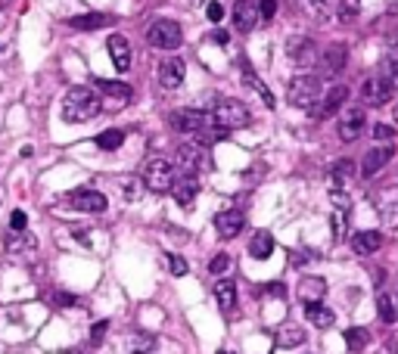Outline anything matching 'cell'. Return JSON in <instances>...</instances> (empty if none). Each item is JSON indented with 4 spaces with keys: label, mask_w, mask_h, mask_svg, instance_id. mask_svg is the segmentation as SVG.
<instances>
[{
    "label": "cell",
    "mask_w": 398,
    "mask_h": 354,
    "mask_svg": "<svg viewBox=\"0 0 398 354\" xmlns=\"http://www.w3.org/2000/svg\"><path fill=\"white\" fill-rule=\"evenodd\" d=\"M97 112H100V97L91 88H72L66 97H62V118H66L69 125L91 121Z\"/></svg>",
    "instance_id": "1"
},
{
    "label": "cell",
    "mask_w": 398,
    "mask_h": 354,
    "mask_svg": "<svg viewBox=\"0 0 398 354\" xmlns=\"http://www.w3.org/2000/svg\"><path fill=\"white\" fill-rule=\"evenodd\" d=\"M286 100L293 106H299V109H314L317 100H321V78L317 75H299L289 81L286 88Z\"/></svg>",
    "instance_id": "2"
},
{
    "label": "cell",
    "mask_w": 398,
    "mask_h": 354,
    "mask_svg": "<svg viewBox=\"0 0 398 354\" xmlns=\"http://www.w3.org/2000/svg\"><path fill=\"white\" fill-rule=\"evenodd\" d=\"M212 118H215V125L224 128V131H234V128H249L252 115L243 103H237V100H218L215 109H212Z\"/></svg>",
    "instance_id": "3"
},
{
    "label": "cell",
    "mask_w": 398,
    "mask_h": 354,
    "mask_svg": "<svg viewBox=\"0 0 398 354\" xmlns=\"http://www.w3.org/2000/svg\"><path fill=\"white\" fill-rule=\"evenodd\" d=\"M143 184L153 193H168L171 184H175V165L168 158H150L143 165Z\"/></svg>",
    "instance_id": "4"
},
{
    "label": "cell",
    "mask_w": 398,
    "mask_h": 354,
    "mask_svg": "<svg viewBox=\"0 0 398 354\" xmlns=\"http://www.w3.org/2000/svg\"><path fill=\"white\" fill-rule=\"evenodd\" d=\"M180 38H184V32H180V25L175 19H156V22L147 28V41L159 50H178Z\"/></svg>",
    "instance_id": "5"
},
{
    "label": "cell",
    "mask_w": 398,
    "mask_h": 354,
    "mask_svg": "<svg viewBox=\"0 0 398 354\" xmlns=\"http://www.w3.org/2000/svg\"><path fill=\"white\" fill-rule=\"evenodd\" d=\"M178 162L184 168V175H197V171H206L208 168V153H206V143H184L178 147Z\"/></svg>",
    "instance_id": "6"
},
{
    "label": "cell",
    "mask_w": 398,
    "mask_h": 354,
    "mask_svg": "<svg viewBox=\"0 0 398 354\" xmlns=\"http://www.w3.org/2000/svg\"><path fill=\"white\" fill-rule=\"evenodd\" d=\"M345 100H349V88H345V84H336V88H330L321 100H317V106L311 109V115H314V118H333V115L345 106Z\"/></svg>",
    "instance_id": "7"
},
{
    "label": "cell",
    "mask_w": 398,
    "mask_h": 354,
    "mask_svg": "<svg viewBox=\"0 0 398 354\" xmlns=\"http://www.w3.org/2000/svg\"><path fill=\"white\" fill-rule=\"evenodd\" d=\"M389 97H392V81H389L386 75L367 78L364 88H361V100H364L367 106H383Z\"/></svg>",
    "instance_id": "8"
},
{
    "label": "cell",
    "mask_w": 398,
    "mask_h": 354,
    "mask_svg": "<svg viewBox=\"0 0 398 354\" xmlns=\"http://www.w3.org/2000/svg\"><path fill=\"white\" fill-rule=\"evenodd\" d=\"M171 196L180 208H193V202L199 196V177L197 175H184V177H175L171 184Z\"/></svg>",
    "instance_id": "9"
},
{
    "label": "cell",
    "mask_w": 398,
    "mask_h": 354,
    "mask_svg": "<svg viewBox=\"0 0 398 354\" xmlns=\"http://www.w3.org/2000/svg\"><path fill=\"white\" fill-rule=\"evenodd\" d=\"M69 202L84 215H100V212H106V205H110L100 190H75L69 196Z\"/></svg>",
    "instance_id": "10"
},
{
    "label": "cell",
    "mask_w": 398,
    "mask_h": 354,
    "mask_svg": "<svg viewBox=\"0 0 398 354\" xmlns=\"http://www.w3.org/2000/svg\"><path fill=\"white\" fill-rule=\"evenodd\" d=\"M395 156L392 147H373L367 149L364 158H361V177H376L383 168H386V162Z\"/></svg>",
    "instance_id": "11"
},
{
    "label": "cell",
    "mask_w": 398,
    "mask_h": 354,
    "mask_svg": "<svg viewBox=\"0 0 398 354\" xmlns=\"http://www.w3.org/2000/svg\"><path fill=\"white\" fill-rule=\"evenodd\" d=\"M106 47H110V56H112V66L115 69H119V72L131 69V44H128L125 34H110Z\"/></svg>",
    "instance_id": "12"
},
{
    "label": "cell",
    "mask_w": 398,
    "mask_h": 354,
    "mask_svg": "<svg viewBox=\"0 0 398 354\" xmlns=\"http://www.w3.org/2000/svg\"><path fill=\"white\" fill-rule=\"evenodd\" d=\"M286 56L296 62V66H311V62L317 60L314 41H311V38H293L286 44Z\"/></svg>",
    "instance_id": "13"
},
{
    "label": "cell",
    "mask_w": 398,
    "mask_h": 354,
    "mask_svg": "<svg viewBox=\"0 0 398 354\" xmlns=\"http://www.w3.org/2000/svg\"><path fill=\"white\" fill-rule=\"evenodd\" d=\"M364 109L361 106H354V109H349L343 115V121H339V137H343L345 143H352V140H358L361 131H364Z\"/></svg>",
    "instance_id": "14"
},
{
    "label": "cell",
    "mask_w": 398,
    "mask_h": 354,
    "mask_svg": "<svg viewBox=\"0 0 398 354\" xmlns=\"http://www.w3.org/2000/svg\"><path fill=\"white\" fill-rule=\"evenodd\" d=\"M156 78H159V84H162L165 90H175V88H180V84H184V62H180V60L159 62Z\"/></svg>",
    "instance_id": "15"
},
{
    "label": "cell",
    "mask_w": 398,
    "mask_h": 354,
    "mask_svg": "<svg viewBox=\"0 0 398 354\" xmlns=\"http://www.w3.org/2000/svg\"><path fill=\"white\" fill-rule=\"evenodd\" d=\"M258 22V4L256 0H237V6H234V25H237V32H252Z\"/></svg>",
    "instance_id": "16"
},
{
    "label": "cell",
    "mask_w": 398,
    "mask_h": 354,
    "mask_svg": "<svg viewBox=\"0 0 398 354\" xmlns=\"http://www.w3.org/2000/svg\"><path fill=\"white\" fill-rule=\"evenodd\" d=\"M243 212H237V208H227V212H221L218 218H215V230H218V236H224V240H234L237 233L243 230Z\"/></svg>",
    "instance_id": "17"
},
{
    "label": "cell",
    "mask_w": 398,
    "mask_h": 354,
    "mask_svg": "<svg viewBox=\"0 0 398 354\" xmlns=\"http://www.w3.org/2000/svg\"><path fill=\"white\" fill-rule=\"evenodd\" d=\"M380 245H383V236L376 230H361V233L352 236V249L358 255H373V252H380Z\"/></svg>",
    "instance_id": "18"
},
{
    "label": "cell",
    "mask_w": 398,
    "mask_h": 354,
    "mask_svg": "<svg viewBox=\"0 0 398 354\" xmlns=\"http://www.w3.org/2000/svg\"><path fill=\"white\" fill-rule=\"evenodd\" d=\"M345 62H349V47H345V44L327 47V53H324V72H327V75H336V72H343Z\"/></svg>",
    "instance_id": "19"
},
{
    "label": "cell",
    "mask_w": 398,
    "mask_h": 354,
    "mask_svg": "<svg viewBox=\"0 0 398 354\" xmlns=\"http://www.w3.org/2000/svg\"><path fill=\"white\" fill-rule=\"evenodd\" d=\"M112 22V16H106V13H84V16H72L69 25L78 28V32H97V28H106Z\"/></svg>",
    "instance_id": "20"
},
{
    "label": "cell",
    "mask_w": 398,
    "mask_h": 354,
    "mask_svg": "<svg viewBox=\"0 0 398 354\" xmlns=\"http://www.w3.org/2000/svg\"><path fill=\"white\" fill-rule=\"evenodd\" d=\"M305 317L311 320V327H317V329H327V327H333V320H336V314H333L327 305H321V301H308Z\"/></svg>",
    "instance_id": "21"
},
{
    "label": "cell",
    "mask_w": 398,
    "mask_h": 354,
    "mask_svg": "<svg viewBox=\"0 0 398 354\" xmlns=\"http://www.w3.org/2000/svg\"><path fill=\"white\" fill-rule=\"evenodd\" d=\"M215 301H218V308L224 314H230V311L237 308V283H230V280H218L215 283Z\"/></svg>",
    "instance_id": "22"
},
{
    "label": "cell",
    "mask_w": 398,
    "mask_h": 354,
    "mask_svg": "<svg viewBox=\"0 0 398 354\" xmlns=\"http://www.w3.org/2000/svg\"><path fill=\"white\" fill-rule=\"evenodd\" d=\"M271 252H274V236L267 233V230H258V233L249 240V255L258 258V261H267Z\"/></svg>",
    "instance_id": "23"
},
{
    "label": "cell",
    "mask_w": 398,
    "mask_h": 354,
    "mask_svg": "<svg viewBox=\"0 0 398 354\" xmlns=\"http://www.w3.org/2000/svg\"><path fill=\"white\" fill-rule=\"evenodd\" d=\"M324 292H327V283H324L321 277H305L299 283V295H302V301H321L324 299Z\"/></svg>",
    "instance_id": "24"
},
{
    "label": "cell",
    "mask_w": 398,
    "mask_h": 354,
    "mask_svg": "<svg viewBox=\"0 0 398 354\" xmlns=\"http://www.w3.org/2000/svg\"><path fill=\"white\" fill-rule=\"evenodd\" d=\"M93 84H97V88L106 93V97H115V100H121V103H125V100H131V88H128V84H121V81H106V78H97Z\"/></svg>",
    "instance_id": "25"
},
{
    "label": "cell",
    "mask_w": 398,
    "mask_h": 354,
    "mask_svg": "<svg viewBox=\"0 0 398 354\" xmlns=\"http://www.w3.org/2000/svg\"><path fill=\"white\" fill-rule=\"evenodd\" d=\"M243 81H246V88H252V90L258 93V97L265 100L267 109H274V97H271V90H267V84H262L256 75H252V69H246V72H243Z\"/></svg>",
    "instance_id": "26"
},
{
    "label": "cell",
    "mask_w": 398,
    "mask_h": 354,
    "mask_svg": "<svg viewBox=\"0 0 398 354\" xmlns=\"http://www.w3.org/2000/svg\"><path fill=\"white\" fill-rule=\"evenodd\" d=\"M367 342H371V332H367L364 327H352V329H345V345H349V351L367 348Z\"/></svg>",
    "instance_id": "27"
},
{
    "label": "cell",
    "mask_w": 398,
    "mask_h": 354,
    "mask_svg": "<svg viewBox=\"0 0 398 354\" xmlns=\"http://www.w3.org/2000/svg\"><path fill=\"white\" fill-rule=\"evenodd\" d=\"M302 342H305V332H302L299 327H284L280 329V336H277L280 348H296V345H302Z\"/></svg>",
    "instance_id": "28"
},
{
    "label": "cell",
    "mask_w": 398,
    "mask_h": 354,
    "mask_svg": "<svg viewBox=\"0 0 398 354\" xmlns=\"http://www.w3.org/2000/svg\"><path fill=\"white\" fill-rule=\"evenodd\" d=\"M121 143H125V134L115 131V128H110V131H103V134H97V147H100V149H106V153L119 149Z\"/></svg>",
    "instance_id": "29"
},
{
    "label": "cell",
    "mask_w": 398,
    "mask_h": 354,
    "mask_svg": "<svg viewBox=\"0 0 398 354\" xmlns=\"http://www.w3.org/2000/svg\"><path fill=\"white\" fill-rule=\"evenodd\" d=\"M345 227H349V212H345V208H336L330 218V230H333V236H336V243L345 240Z\"/></svg>",
    "instance_id": "30"
},
{
    "label": "cell",
    "mask_w": 398,
    "mask_h": 354,
    "mask_svg": "<svg viewBox=\"0 0 398 354\" xmlns=\"http://www.w3.org/2000/svg\"><path fill=\"white\" fill-rule=\"evenodd\" d=\"M376 308H380L383 323H395L398 320V308H395V301L389 299V295H380V299H376Z\"/></svg>",
    "instance_id": "31"
},
{
    "label": "cell",
    "mask_w": 398,
    "mask_h": 354,
    "mask_svg": "<svg viewBox=\"0 0 398 354\" xmlns=\"http://www.w3.org/2000/svg\"><path fill=\"white\" fill-rule=\"evenodd\" d=\"M153 348H156V339L147 336V332L131 339V354H153Z\"/></svg>",
    "instance_id": "32"
},
{
    "label": "cell",
    "mask_w": 398,
    "mask_h": 354,
    "mask_svg": "<svg viewBox=\"0 0 398 354\" xmlns=\"http://www.w3.org/2000/svg\"><path fill=\"white\" fill-rule=\"evenodd\" d=\"M165 264H168V271L175 273V277H184V273L190 271V264H187L180 255H175V252H165Z\"/></svg>",
    "instance_id": "33"
},
{
    "label": "cell",
    "mask_w": 398,
    "mask_h": 354,
    "mask_svg": "<svg viewBox=\"0 0 398 354\" xmlns=\"http://www.w3.org/2000/svg\"><path fill=\"white\" fill-rule=\"evenodd\" d=\"M352 171H354V162L352 158H339L336 165H333V180H345V177H352Z\"/></svg>",
    "instance_id": "34"
},
{
    "label": "cell",
    "mask_w": 398,
    "mask_h": 354,
    "mask_svg": "<svg viewBox=\"0 0 398 354\" xmlns=\"http://www.w3.org/2000/svg\"><path fill=\"white\" fill-rule=\"evenodd\" d=\"M206 16H208V22H221L224 6L218 4V0H208V4H206Z\"/></svg>",
    "instance_id": "35"
},
{
    "label": "cell",
    "mask_w": 398,
    "mask_h": 354,
    "mask_svg": "<svg viewBox=\"0 0 398 354\" xmlns=\"http://www.w3.org/2000/svg\"><path fill=\"white\" fill-rule=\"evenodd\" d=\"M274 13H277V0H262V4H258V19H274Z\"/></svg>",
    "instance_id": "36"
},
{
    "label": "cell",
    "mask_w": 398,
    "mask_h": 354,
    "mask_svg": "<svg viewBox=\"0 0 398 354\" xmlns=\"http://www.w3.org/2000/svg\"><path fill=\"white\" fill-rule=\"evenodd\" d=\"M106 329H110V323H106V320H97V323H93V329H91V345H100V342H103Z\"/></svg>",
    "instance_id": "37"
},
{
    "label": "cell",
    "mask_w": 398,
    "mask_h": 354,
    "mask_svg": "<svg viewBox=\"0 0 398 354\" xmlns=\"http://www.w3.org/2000/svg\"><path fill=\"white\" fill-rule=\"evenodd\" d=\"M354 13H358V0H343V6H339V16H343L345 22H352Z\"/></svg>",
    "instance_id": "38"
},
{
    "label": "cell",
    "mask_w": 398,
    "mask_h": 354,
    "mask_svg": "<svg viewBox=\"0 0 398 354\" xmlns=\"http://www.w3.org/2000/svg\"><path fill=\"white\" fill-rule=\"evenodd\" d=\"M305 6H308V10H314L317 19H327L330 16V10H327V4H324V0H305Z\"/></svg>",
    "instance_id": "39"
},
{
    "label": "cell",
    "mask_w": 398,
    "mask_h": 354,
    "mask_svg": "<svg viewBox=\"0 0 398 354\" xmlns=\"http://www.w3.org/2000/svg\"><path fill=\"white\" fill-rule=\"evenodd\" d=\"M373 137H376L380 143H383V140L389 143V140L395 137V128H392V125H376V128H373Z\"/></svg>",
    "instance_id": "40"
},
{
    "label": "cell",
    "mask_w": 398,
    "mask_h": 354,
    "mask_svg": "<svg viewBox=\"0 0 398 354\" xmlns=\"http://www.w3.org/2000/svg\"><path fill=\"white\" fill-rule=\"evenodd\" d=\"M227 267H230V258L227 255H215L212 264H208V271H212V273H224Z\"/></svg>",
    "instance_id": "41"
},
{
    "label": "cell",
    "mask_w": 398,
    "mask_h": 354,
    "mask_svg": "<svg viewBox=\"0 0 398 354\" xmlns=\"http://www.w3.org/2000/svg\"><path fill=\"white\" fill-rule=\"evenodd\" d=\"M386 69H389V75H392V78H398V50H395V47H389Z\"/></svg>",
    "instance_id": "42"
},
{
    "label": "cell",
    "mask_w": 398,
    "mask_h": 354,
    "mask_svg": "<svg viewBox=\"0 0 398 354\" xmlns=\"http://www.w3.org/2000/svg\"><path fill=\"white\" fill-rule=\"evenodd\" d=\"M25 212H13V218H10V227L13 230H16V233H22V230H25Z\"/></svg>",
    "instance_id": "43"
},
{
    "label": "cell",
    "mask_w": 398,
    "mask_h": 354,
    "mask_svg": "<svg viewBox=\"0 0 398 354\" xmlns=\"http://www.w3.org/2000/svg\"><path fill=\"white\" fill-rule=\"evenodd\" d=\"M53 305H60V308L75 305V295H69V292H53Z\"/></svg>",
    "instance_id": "44"
},
{
    "label": "cell",
    "mask_w": 398,
    "mask_h": 354,
    "mask_svg": "<svg viewBox=\"0 0 398 354\" xmlns=\"http://www.w3.org/2000/svg\"><path fill=\"white\" fill-rule=\"evenodd\" d=\"M333 205H339V208H345V212H349V196H345L343 190H333Z\"/></svg>",
    "instance_id": "45"
},
{
    "label": "cell",
    "mask_w": 398,
    "mask_h": 354,
    "mask_svg": "<svg viewBox=\"0 0 398 354\" xmlns=\"http://www.w3.org/2000/svg\"><path fill=\"white\" fill-rule=\"evenodd\" d=\"M262 292H267V295H277V299H280V295H286V289H284V283H267V286L262 289Z\"/></svg>",
    "instance_id": "46"
},
{
    "label": "cell",
    "mask_w": 398,
    "mask_h": 354,
    "mask_svg": "<svg viewBox=\"0 0 398 354\" xmlns=\"http://www.w3.org/2000/svg\"><path fill=\"white\" fill-rule=\"evenodd\" d=\"M125 193H128V199H137V196H140V184H137V180H128Z\"/></svg>",
    "instance_id": "47"
},
{
    "label": "cell",
    "mask_w": 398,
    "mask_h": 354,
    "mask_svg": "<svg viewBox=\"0 0 398 354\" xmlns=\"http://www.w3.org/2000/svg\"><path fill=\"white\" fill-rule=\"evenodd\" d=\"M215 41H218V44H227V41H230V34L224 32V28H218V32H215Z\"/></svg>",
    "instance_id": "48"
},
{
    "label": "cell",
    "mask_w": 398,
    "mask_h": 354,
    "mask_svg": "<svg viewBox=\"0 0 398 354\" xmlns=\"http://www.w3.org/2000/svg\"><path fill=\"white\" fill-rule=\"evenodd\" d=\"M389 47H395V50H398V32H395V34H389Z\"/></svg>",
    "instance_id": "49"
},
{
    "label": "cell",
    "mask_w": 398,
    "mask_h": 354,
    "mask_svg": "<svg viewBox=\"0 0 398 354\" xmlns=\"http://www.w3.org/2000/svg\"><path fill=\"white\" fill-rule=\"evenodd\" d=\"M392 354H398V339H392V348H389Z\"/></svg>",
    "instance_id": "50"
},
{
    "label": "cell",
    "mask_w": 398,
    "mask_h": 354,
    "mask_svg": "<svg viewBox=\"0 0 398 354\" xmlns=\"http://www.w3.org/2000/svg\"><path fill=\"white\" fill-rule=\"evenodd\" d=\"M392 118H395V121H398V106H395V112H392Z\"/></svg>",
    "instance_id": "51"
},
{
    "label": "cell",
    "mask_w": 398,
    "mask_h": 354,
    "mask_svg": "<svg viewBox=\"0 0 398 354\" xmlns=\"http://www.w3.org/2000/svg\"><path fill=\"white\" fill-rule=\"evenodd\" d=\"M395 308H398V295H395Z\"/></svg>",
    "instance_id": "52"
}]
</instances>
